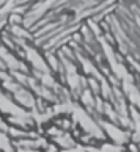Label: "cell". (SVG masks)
<instances>
[{
  "instance_id": "cell-1",
  "label": "cell",
  "mask_w": 140,
  "mask_h": 152,
  "mask_svg": "<svg viewBox=\"0 0 140 152\" xmlns=\"http://www.w3.org/2000/svg\"><path fill=\"white\" fill-rule=\"evenodd\" d=\"M10 138L5 130L0 132V152H14V144Z\"/></svg>"
}]
</instances>
